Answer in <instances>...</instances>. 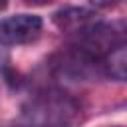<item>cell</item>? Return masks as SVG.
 I'll use <instances>...</instances> for the list:
<instances>
[{
	"mask_svg": "<svg viewBox=\"0 0 127 127\" xmlns=\"http://www.w3.org/2000/svg\"><path fill=\"white\" fill-rule=\"evenodd\" d=\"M6 6H8V0H0V12H2Z\"/></svg>",
	"mask_w": 127,
	"mask_h": 127,
	"instance_id": "cell-8",
	"label": "cell"
},
{
	"mask_svg": "<svg viewBox=\"0 0 127 127\" xmlns=\"http://www.w3.org/2000/svg\"><path fill=\"white\" fill-rule=\"evenodd\" d=\"M42 32V18L16 14L0 20V46H22L34 42Z\"/></svg>",
	"mask_w": 127,
	"mask_h": 127,
	"instance_id": "cell-3",
	"label": "cell"
},
{
	"mask_svg": "<svg viewBox=\"0 0 127 127\" xmlns=\"http://www.w3.org/2000/svg\"><path fill=\"white\" fill-rule=\"evenodd\" d=\"M127 42V20L123 22H93L81 32L73 34V44L87 56L103 60L109 52Z\"/></svg>",
	"mask_w": 127,
	"mask_h": 127,
	"instance_id": "cell-2",
	"label": "cell"
},
{
	"mask_svg": "<svg viewBox=\"0 0 127 127\" xmlns=\"http://www.w3.org/2000/svg\"><path fill=\"white\" fill-rule=\"evenodd\" d=\"M127 0H89V6L95 8V10H105V8H113V6H119Z\"/></svg>",
	"mask_w": 127,
	"mask_h": 127,
	"instance_id": "cell-6",
	"label": "cell"
},
{
	"mask_svg": "<svg viewBox=\"0 0 127 127\" xmlns=\"http://www.w3.org/2000/svg\"><path fill=\"white\" fill-rule=\"evenodd\" d=\"M26 4H32V6H42V4H48L52 0H24Z\"/></svg>",
	"mask_w": 127,
	"mask_h": 127,
	"instance_id": "cell-7",
	"label": "cell"
},
{
	"mask_svg": "<svg viewBox=\"0 0 127 127\" xmlns=\"http://www.w3.org/2000/svg\"><path fill=\"white\" fill-rule=\"evenodd\" d=\"M81 115L77 99L64 91L48 89L36 93L20 113L14 127H71Z\"/></svg>",
	"mask_w": 127,
	"mask_h": 127,
	"instance_id": "cell-1",
	"label": "cell"
},
{
	"mask_svg": "<svg viewBox=\"0 0 127 127\" xmlns=\"http://www.w3.org/2000/svg\"><path fill=\"white\" fill-rule=\"evenodd\" d=\"M93 16L95 14L91 10H85V8H65V10H60V12L54 14V22L58 24L60 30L77 34V32H81L83 28H87L89 24L95 22Z\"/></svg>",
	"mask_w": 127,
	"mask_h": 127,
	"instance_id": "cell-4",
	"label": "cell"
},
{
	"mask_svg": "<svg viewBox=\"0 0 127 127\" xmlns=\"http://www.w3.org/2000/svg\"><path fill=\"white\" fill-rule=\"evenodd\" d=\"M101 65L109 77L117 81H127V42L115 48L113 52H109L101 60Z\"/></svg>",
	"mask_w": 127,
	"mask_h": 127,
	"instance_id": "cell-5",
	"label": "cell"
}]
</instances>
